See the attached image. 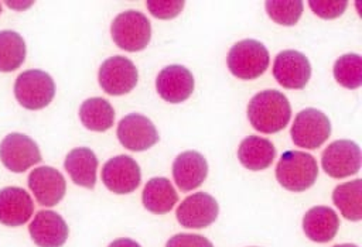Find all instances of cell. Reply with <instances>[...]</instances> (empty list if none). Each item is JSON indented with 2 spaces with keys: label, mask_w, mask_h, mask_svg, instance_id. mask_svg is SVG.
I'll list each match as a JSON object with an SVG mask.
<instances>
[{
  "label": "cell",
  "mask_w": 362,
  "mask_h": 247,
  "mask_svg": "<svg viewBox=\"0 0 362 247\" xmlns=\"http://www.w3.org/2000/svg\"><path fill=\"white\" fill-rule=\"evenodd\" d=\"M291 117V107L287 97L274 89L256 93L247 104V119L252 127L264 134L283 130Z\"/></svg>",
  "instance_id": "1"
},
{
  "label": "cell",
  "mask_w": 362,
  "mask_h": 247,
  "mask_svg": "<svg viewBox=\"0 0 362 247\" xmlns=\"http://www.w3.org/2000/svg\"><path fill=\"white\" fill-rule=\"evenodd\" d=\"M318 176V165L311 154L303 151H286L276 167V179L287 191L303 192L314 185Z\"/></svg>",
  "instance_id": "2"
},
{
  "label": "cell",
  "mask_w": 362,
  "mask_h": 247,
  "mask_svg": "<svg viewBox=\"0 0 362 247\" xmlns=\"http://www.w3.org/2000/svg\"><path fill=\"white\" fill-rule=\"evenodd\" d=\"M269 62V51L257 40H242L236 42L228 54L229 71L233 76L243 80H252L263 75Z\"/></svg>",
  "instance_id": "3"
},
{
  "label": "cell",
  "mask_w": 362,
  "mask_h": 247,
  "mask_svg": "<svg viewBox=\"0 0 362 247\" xmlns=\"http://www.w3.org/2000/svg\"><path fill=\"white\" fill-rule=\"evenodd\" d=\"M115 44L129 52L141 51L151 38V25L148 18L137 10H126L115 17L110 25Z\"/></svg>",
  "instance_id": "4"
},
{
  "label": "cell",
  "mask_w": 362,
  "mask_h": 247,
  "mask_svg": "<svg viewBox=\"0 0 362 247\" xmlns=\"http://www.w3.org/2000/svg\"><path fill=\"white\" fill-rule=\"evenodd\" d=\"M14 96L28 110L44 109L55 96V83L49 73L40 69H28L17 76Z\"/></svg>",
  "instance_id": "5"
},
{
  "label": "cell",
  "mask_w": 362,
  "mask_h": 247,
  "mask_svg": "<svg viewBox=\"0 0 362 247\" xmlns=\"http://www.w3.org/2000/svg\"><path fill=\"white\" fill-rule=\"evenodd\" d=\"M290 134L296 145L315 150L331 135V121L322 112L307 107L296 116Z\"/></svg>",
  "instance_id": "6"
},
{
  "label": "cell",
  "mask_w": 362,
  "mask_h": 247,
  "mask_svg": "<svg viewBox=\"0 0 362 247\" xmlns=\"http://www.w3.org/2000/svg\"><path fill=\"white\" fill-rule=\"evenodd\" d=\"M99 85L107 93L120 96L132 92L139 80L136 65L126 56L115 55L102 62L99 68Z\"/></svg>",
  "instance_id": "7"
},
{
  "label": "cell",
  "mask_w": 362,
  "mask_h": 247,
  "mask_svg": "<svg viewBox=\"0 0 362 247\" xmlns=\"http://www.w3.org/2000/svg\"><path fill=\"white\" fill-rule=\"evenodd\" d=\"M324 171L332 178H346L359 172L361 150L355 141H332L321 155Z\"/></svg>",
  "instance_id": "8"
},
{
  "label": "cell",
  "mask_w": 362,
  "mask_h": 247,
  "mask_svg": "<svg viewBox=\"0 0 362 247\" xmlns=\"http://www.w3.org/2000/svg\"><path fill=\"white\" fill-rule=\"evenodd\" d=\"M0 159L11 172H24L41 161V152L33 138L21 133H11L0 143Z\"/></svg>",
  "instance_id": "9"
},
{
  "label": "cell",
  "mask_w": 362,
  "mask_h": 247,
  "mask_svg": "<svg viewBox=\"0 0 362 247\" xmlns=\"http://www.w3.org/2000/svg\"><path fill=\"white\" fill-rule=\"evenodd\" d=\"M273 76L284 89H303L311 76L310 61L300 51H281L274 58Z\"/></svg>",
  "instance_id": "10"
},
{
  "label": "cell",
  "mask_w": 362,
  "mask_h": 247,
  "mask_svg": "<svg viewBox=\"0 0 362 247\" xmlns=\"http://www.w3.org/2000/svg\"><path fill=\"white\" fill-rule=\"evenodd\" d=\"M141 181L139 164L129 155H116L106 161L102 168V182L105 186L119 195L136 191Z\"/></svg>",
  "instance_id": "11"
},
{
  "label": "cell",
  "mask_w": 362,
  "mask_h": 247,
  "mask_svg": "<svg viewBox=\"0 0 362 247\" xmlns=\"http://www.w3.org/2000/svg\"><path fill=\"white\" fill-rule=\"evenodd\" d=\"M218 213L219 206L212 195L206 192H195L180 203L175 216L184 227L204 229L216 220Z\"/></svg>",
  "instance_id": "12"
},
{
  "label": "cell",
  "mask_w": 362,
  "mask_h": 247,
  "mask_svg": "<svg viewBox=\"0 0 362 247\" xmlns=\"http://www.w3.org/2000/svg\"><path fill=\"white\" fill-rule=\"evenodd\" d=\"M117 138L130 151H144L158 141V131L153 121L139 113L124 116L117 124Z\"/></svg>",
  "instance_id": "13"
},
{
  "label": "cell",
  "mask_w": 362,
  "mask_h": 247,
  "mask_svg": "<svg viewBox=\"0 0 362 247\" xmlns=\"http://www.w3.org/2000/svg\"><path fill=\"white\" fill-rule=\"evenodd\" d=\"M194 76L182 65H168L163 68L156 79L158 95L168 103H181L194 92Z\"/></svg>",
  "instance_id": "14"
},
{
  "label": "cell",
  "mask_w": 362,
  "mask_h": 247,
  "mask_svg": "<svg viewBox=\"0 0 362 247\" xmlns=\"http://www.w3.org/2000/svg\"><path fill=\"white\" fill-rule=\"evenodd\" d=\"M30 236L38 247H61L68 239V224L52 210H40L28 226Z\"/></svg>",
  "instance_id": "15"
},
{
  "label": "cell",
  "mask_w": 362,
  "mask_h": 247,
  "mask_svg": "<svg viewBox=\"0 0 362 247\" xmlns=\"http://www.w3.org/2000/svg\"><path fill=\"white\" fill-rule=\"evenodd\" d=\"M28 188L42 206H55L65 195L66 183L62 174L52 167L34 168L28 175Z\"/></svg>",
  "instance_id": "16"
},
{
  "label": "cell",
  "mask_w": 362,
  "mask_h": 247,
  "mask_svg": "<svg viewBox=\"0 0 362 247\" xmlns=\"http://www.w3.org/2000/svg\"><path fill=\"white\" fill-rule=\"evenodd\" d=\"M206 175L208 162L205 157L198 151H184L173 162V176L175 185L184 192L201 186Z\"/></svg>",
  "instance_id": "17"
},
{
  "label": "cell",
  "mask_w": 362,
  "mask_h": 247,
  "mask_svg": "<svg viewBox=\"0 0 362 247\" xmlns=\"http://www.w3.org/2000/svg\"><path fill=\"white\" fill-rule=\"evenodd\" d=\"M34 213V202L27 191L18 186H7L0 191V223L21 226Z\"/></svg>",
  "instance_id": "18"
},
{
  "label": "cell",
  "mask_w": 362,
  "mask_h": 247,
  "mask_svg": "<svg viewBox=\"0 0 362 247\" xmlns=\"http://www.w3.org/2000/svg\"><path fill=\"white\" fill-rule=\"evenodd\" d=\"M339 227V217L328 206H314L303 217V230L305 236L317 243L332 240Z\"/></svg>",
  "instance_id": "19"
},
{
  "label": "cell",
  "mask_w": 362,
  "mask_h": 247,
  "mask_svg": "<svg viewBox=\"0 0 362 247\" xmlns=\"http://www.w3.org/2000/svg\"><path fill=\"white\" fill-rule=\"evenodd\" d=\"M98 164V158L90 148L78 147L68 152L64 161V168L76 185L93 189L96 183Z\"/></svg>",
  "instance_id": "20"
},
{
  "label": "cell",
  "mask_w": 362,
  "mask_h": 247,
  "mask_svg": "<svg viewBox=\"0 0 362 247\" xmlns=\"http://www.w3.org/2000/svg\"><path fill=\"white\" fill-rule=\"evenodd\" d=\"M276 148L270 140L259 135H249L242 140L238 148L240 164L250 171H262L272 165Z\"/></svg>",
  "instance_id": "21"
},
{
  "label": "cell",
  "mask_w": 362,
  "mask_h": 247,
  "mask_svg": "<svg viewBox=\"0 0 362 247\" xmlns=\"http://www.w3.org/2000/svg\"><path fill=\"white\" fill-rule=\"evenodd\" d=\"M141 200L148 212L163 215L174 207L178 202V195L170 179L156 176L147 181L141 193Z\"/></svg>",
  "instance_id": "22"
},
{
  "label": "cell",
  "mask_w": 362,
  "mask_h": 247,
  "mask_svg": "<svg viewBox=\"0 0 362 247\" xmlns=\"http://www.w3.org/2000/svg\"><path fill=\"white\" fill-rule=\"evenodd\" d=\"M82 124L92 131H106L113 126L115 110L103 97L86 99L79 107Z\"/></svg>",
  "instance_id": "23"
},
{
  "label": "cell",
  "mask_w": 362,
  "mask_h": 247,
  "mask_svg": "<svg viewBox=\"0 0 362 247\" xmlns=\"http://www.w3.org/2000/svg\"><path fill=\"white\" fill-rule=\"evenodd\" d=\"M334 205L348 220L362 219V181L354 179L338 185L332 192Z\"/></svg>",
  "instance_id": "24"
},
{
  "label": "cell",
  "mask_w": 362,
  "mask_h": 247,
  "mask_svg": "<svg viewBox=\"0 0 362 247\" xmlns=\"http://www.w3.org/2000/svg\"><path fill=\"white\" fill-rule=\"evenodd\" d=\"M25 42L11 30L0 31V72L16 71L25 59Z\"/></svg>",
  "instance_id": "25"
},
{
  "label": "cell",
  "mask_w": 362,
  "mask_h": 247,
  "mask_svg": "<svg viewBox=\"0 0 362 247\" xmlns=\"http://www.w3.org/2000/svg\"><path fill=\"white\" fill-rule=\"evenodd\" d=\"M335 80L346 88L356 89L362 85V59L358 54L341 55L334 64Z\"/></svg>",
  "instance_id": "26"
},
{
  "label": "cell",
  "mask_w": 362,
  "mask_h": 247,
  "mask_svg": "<svg viewBox=\"0 0 362 247\" xmlns=\"http://www.w3.org/2000/svg\"><path fill=\"white\" fill-rule=\"evenodd\" d=\"M266 11L269 17L281 25H294L301 14L304 4L300 0L294 1H266Z\"/></svg>",
  "instance_id": "27"
},
{
  "label": "cell",
  "mask_w": 362,
  "mask_h": 247,
  "mask_svg": "<svg viewBox=\"0 0 362 247\" xmlns=\"http://www.w3.org/2000/svg\"><path fill=\"white\" fill-rule=\"evenodd\" d=\"M184 1L182 0H171V1H163V0H150L146 1V6L150 11V14L156 18L161 20H170L174 18L181 13L184 8Z\"/></svg>",
  "instance_id": "28"
},
{
  "label": "cell",
  "mask_w": 362,
  "mask_h": 247,
  "mask_svg": "<svg viewBox=\"0 0 362 247\" xmlns=\"http://www.w3.org/2000/svg\"><path fill=\"white\" fill-rule=\"evenodd\" d=\"M308 6L311 7L313 13L317 14L318 17L321 18H325V20H331V18H335V17H339L346 6H348V1L342 0V1H321V0H317V1H310Z\"/></svg>",
  "instance_id": "29"
},
{
  "label": "cell",
  "mask_w": 362,
  "mask_h": 247,
  "mask_svg": "<svg viewBox=\"0 0 362 247\" xmlns=\"http://www.w3.org/2000/svg\"><path fill=\"white\" fill-rule=\"evenodd\" d=\"M165 247H214V244L201 234L191 233H180L173 236Z\"/></svg>",
  "instance_id": "30"
},
{
  "label": "cell",
  "mask_w": 362,
  "mask_h": 247,
  "mask_svg": "<svg viewBox=\"0 0 362 247\" xmlns=\"http://www.w3.org/2000/svg\"><path fill=\"white\" fill-rule=\"evenodd\" d=\"M107 247H141L139 243H136L132 239L127 237H122V239H116L113 240Z\"/></svg>",
  "instance_id": "31"
},
{
  "label": "cell",
  "mask_w": 362,
  "mask_h": 247,
  "mask_svg": "<svg viewBox=\"0 0 362 247\" xmlns=\"http://www.w3.org/2000/svg\"><path fill=\"white\" fill-rule=\"evenodd\" d=\"M334 247H358L356 244H349V243H345V244H337Z\"/></svg>",
  "instance_id": "32"
},
{
  "label": "cell",
  "mask_w": 362,
  "mask_h": 247,
  "mask_svg": "<svg viewBox=\"0 0 362 247\" xmlns=\"http://www.w3.org/2000/svg\"><path fill=\"white\" fill-rule=\"evenodd\" d=\"M0 11H1V4H0Z\"/></svg>",
  "instance_id": "33"
}]
</instances>
